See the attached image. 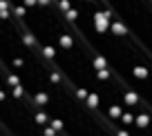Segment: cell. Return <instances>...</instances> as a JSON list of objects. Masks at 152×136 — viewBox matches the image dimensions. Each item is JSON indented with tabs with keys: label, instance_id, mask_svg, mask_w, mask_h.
I'll list each match as a JSON object with an SVG mask.
<instances>
[{
	"label": "cell",
	"instance_id": "25",
	"mask_svg": "<svg viewBox=\"0 0 152 136\" xmlns=\"http://www.w3.org/2000/svg\"><path fill=\"white\" fill-rule=\"evenodd\" d=\"M11 65H14L16 69H23V67H25V60H23V58H14V63H11Z\"/></svg>",
	"mask_w": 152,
	"mask_h": 136
},
{
	"label": "cell",
	"instance_id": "24",
	"mask_svg": "<svg viewBox=\"0 0 152 136\" xmlns=\"http://www.w3.org/2000/svg\"><path fill=\"white\" fill-rule=\"evenodd\" d=\"M49 80H52L54 85H61V74H58V71H52V74H49Z\"/></svg>",
	"mask_w": 152,
	"mask_h": 136
},
{
	"label": "cell",
	"instance_id": "11",
	"mask_svg": "<svg viewBox=\"0 0 152 136\" xmlns=\"http://www.w3.org/2000/svg\"><path fill=\"white\" fill-rule=\"evenodd\" d=\"M34 103H36V105H38V107H45V105H47V103H49V96H47V94H45V92H38V94H36V96H34Z\"/></svg>",
	"mask_w": 152,
	"mask_h": 136
},
{
	"label": "cell",
	"instance_id": "10",
	"mask_svg": "<svg viewBox=\"0 0 152 136\" xmlns=\"http://www.w3.org/2000/svg\"><path fill=\"white\" fill-rule=\"evenodd\" d=\"M96 71V80H101V83H105V80L112 78V71L107 69V67H103V69H94Z\"/></svg>",
	"mask_w": 152,
	"mask_h": 136
},
{
	"label": "cell",
	"instance_id": "23",
	"mask_svg": "<svg viewBox=\"0 0 152 136\" xmlns=\"http://www.w3.org/2000/svg\"><path fill=\"white\" fill-rule=\"evenodd\" d=\"M52 127H54V129H56V132H61L63 127H65V123H63L61 118H52Z\"/></svg>",
	"mask_w": 152,
	"mask_h": 136
},
{
	"label": "cell",
	"instance_id": "30",
	"mask_svg": "<svg viewBox=\"0 0 152 136\" xmlns=\"http://www.w3.org/2000/svg\"><path fill=\"white\" fill-rule=\"evenodd\" d=\"M85 2H96V0H85Z\"/></svg>",
	"mask_w": 152,
	"mask_h": 136
},
{
	"label": "cell",
	"instance_id": "27",
	"mask_svg": "<svg viewBox=\"0 0 152 136\" xmlns=\"http://www.w3.org/2000/svg\"><path fill=\"white\" fill-rule=\"evenodd\" d=\"M43 134H45V136H56V129L49 125V127H45V129H43Z\"/></svg>",
	"mask_w": 152,
	"mask_h": 136
},
{
	"label": "cell",
	"instance_id": "18",
	"mask_svg": "<svg viewBox=\"0 0 152 136\" xmlns=\"http://www.w3.org/2000/svg\"><path fill=\"white\" fill-rule=\"evenodd\" d=\"M87 94H90V92H87L85 87H76V89H74V96H76L78 100H87Z\"/></svg>",
	"mask_w": 152,
	"mask_h": 136
},
{
	"label": "cell",
	"instance_id": "13",
	"mask_svg": "<svg viewBox=\"0 0 152 136\" xmlns=\"http://www.w3.org/2000/svg\"><path fill=\"white\" fill-rule=\"evenodd\" d=\"M134 118H137V116H134L132 112H123V114H121V118H119V121L123 123L125 127H128V125H134Z\"/></svg>",
	"mask_w": 152,
	"mask_h": 136
},
{
	"label": "cell",
	"instance_id": "8",
	"mask_svg": "<svg viewBox=\"0 0 152 136\" xmlns=\"http://www.w3.org/2000/svg\"><path fill=\"white\" fill-rule=\"evenodd\" d=\"M121 114H123V109H121L116 103H112V105L107 107V116L112 118V121H119V118H121Z\"/></svg>",
	"mask_w": 152,
	"mask_h": 136
},
{
	"label": "cell",
	"instance_id": "1",
	"mask_svg": "<svg viewBox=\"0 0 152 136\" xmlns=\"http://www.w3.org/2000/svg\"><path fill=\"white\" fill-rule=\"evenodd\" d=\"M112 18H114L112 9H101V11H94V14H92V23H94V29H96L99 33H105V31H110V25H112Z\"/></svg>",
	"mask_w": 152,
	"mask_h": 136
},
{
	"label": "cell",
	"instance_id": "16",
	"mask_svg": "<svg viewBox=\"0 0 152 136\" xmlns=\"http://www.w3.org/2000/svg\"><path fill=\"white\" fill-rule=\"evenodd\" d=\"M20 40H23L25 47H36V40H34L31 33H23V36H20Z\"/></svg>",
	"mask_w": 152,
	"mask_h": 136
},
{
	"label": "cell",
	"instance_id": "4",
	"mask_svg": "<svg viewBox=\"0 0 152 136\" xmlns=\"http://www.w3.org/2000/svg\"><path fill=\"white\" fill-rule=\"evenodd\" d=\"M134 125H137L139 129H148V127H150V114H139V116L134 118Z\"/></svg>",
	"mask_w": 152,
	"mask_h": 136
},
{
	"label": "cell",
	"instance_id": "19",
	"mask_svg": "<svg viewBox=\"0 0 152 136\" xmlns=\"http://www.w3.org/2000/svg\"><path fill=\"white\" fill-rule=\"evenodd\" d=\"M16 85H20V78L16 74H7V87H16Z\"/></svg>",
	"mask_w": 152,
	"mask_h": 136
},
{
	"label": "cell",
	"instance_id": "7",
	"mask_svg": "<svg viewBox=\"0 0 152 136\" xmlns=\"http://www.w3.org/2000/svg\"><path fill=\"white\" fill-rule=\"evenodd\" d=\"M123 103L130 105V107H137V105H139V94H137V92H125Z\"/></svg>",
	"mask_w": 152,
	"mask_h": 136
},
{
	"label": "cell",
	"instance_id": "17",
	"mask_svg": "<svg viewBox=\"0 0 152 136\" xmlns=\"http://www.w3.org/2000/svg\"><path fill=\"white\" fill-rule=\"evenodd\" d=\"M34 121H36V125H40V127H43V125H45V123H47V121H49V116H47V114H45V112H43V109H40V112H38V114H36V116H34Z\"/></svg>",
	"mask_w": 152,
	"mask_h": 136
},
{
	"label": "cell",
	"instance_id": "22",
	"mask_svg": "<svg viewBox=\"0 0 152 136\" xmlns=\"http://www.w3.org/2000/svg\"><path fill=\"white\" fill-rule=\"evenodd\" d=\"M11 89H14V98H23L25 96V87L23 85H16V87H11Z\"/></svg>",
	"mask_w": 152,
	"mask_h": 136
},
{
	"label": "cell",
	"instance_id": "12",
	"mask_svg": "<svg viewBox=\"0 0 152 136\" xmlns=\"http://www.w3.org/2000/svg\"><path fill=\"white\" fill-rule=\"evenodd\" d=\"M63 16H65V20H69V23H76V20H78V16H81V11L72 7V9H67Z\"/></svg>",
	"mask_w": 152,
	"mask_h": 136
},
{
	"label": "cell",
	"instance_id": "20",
	"mask_svg": "<svg viewBox=\"0 0 152 136\" xmlns=\"http://www.w3.org/2000/svg\"><path fill=\"white\" fill-rule=\"evenodd\" d=\"M11 11H14L18 18H25V14H27V7H25V5H14V9H11Z\"/></svg>",
	"mask_w": 152,
	"mask_h": 136
},
{
	"label": "cell",
	"instance_id": "6",
	"mask_svg": "<svg viewBox=\"0 0 152 136\" xmlns=\"http://www.w3.org/2000/svg\"><path fill=\"white\" fill-rule=\"evenodd\" d=\"M58 45H61L63 49H72L74 47V38H72L69 33H61V36H58Z\"/></svg>",
	"mask_w": 152,
	"mask_h": 136
},
{
	"label": "cell",
	"instance_id": "3",
	"mask_svg": "<svg viewBox=\"0 0 152 136\" xmlns=\"http://www.w3.org/2000/svg\"><path fill=\"white\" fill-rule=\"evenodd\" d=\"M132 76L137 80H148L150 78V69L145 65H132Z\"/></svg>",
	"mask_w": 152,
	"mask_h": 136
},
{
	"label": "cell",
	"instance_id": "9",
	"mask_svg": "<svg viewBox=\"0 0 152 136\" xmlns=\"http://www.w3.org/2000/svg\"><path fill=\"white\" fill-rule=\"evenodd\" d=\"M85 105H87L90 109H96V107L101 105V96H99V94H87V100H85Z\"/></svg>",
	"mask_w": 152,
	"mask_h": 136
},
{
	"label": "cell",
	"instance_id": "15",
	"mask_svg": "<svg viewBox=\"0 0 152 136\" xmlns=\"http://www.w3.org/2000/svg\"><path fill=\"white\" fill-rule=\"evenodd\" d=\"M43 56L47 58V60H54V56H56V49H54L52 45H43Z\"/></svg>",
	"mask_w": 152,
	"mask_h": 136
},
{
	"label": "cell",
	"instance_id": "21",
	"mask_svg": "<svg viewBox=\"0 0 152 136\" xmlns=\"http://www.w3.org/2000/svg\"><path fill=\"white\" fill-rule=\"evenodd\" d=\"M56 2H58V11H63V14H65L67 9H72L69 0H56Z\"/></svg>",
	"mask_w": 152,
	"mask_h": 136
},
{
	"label": "cell",
	"instance_id": "2",
	"mask_svg": "<svg viewBox=\"0 0 152 136\" xmlns=\"http://www.w3.org/2000/svg\"><path fill=\"white\" fill-rule=\"evenodd\" d=\"M110 31H112L114 36H128V33H130V29L125 27V25L121 23V20H114V18H112V25H110Z\"/></svg>",
	"mask_w": 152,
	"mask_h": 136
},
{
	"label": "cell",
	"instance_id": "28",
	"mask_svg": "<svg viewBox=\"0 0 152 136\" xmlns=\"http://www.w3.org/2000/svg\"><path fill=\"white\" fill-rule=\"evenodd\" d=\"M116 136H128V129H125V127H121V129H116Z\"/></svg>",
	"mask_w": 152,
	"mask_h": 136
},
{
	"label": "cell",
	"instance_id": "29",
	"mask_svg": "<svg viewBox=\"0 0 152 136\" xmlns=\"http://www.w3.org/2000/svg\"><path fill=\"white\" fill-rule=\"evenodd\" d=\"M2 100H7V94L2 92V89H0V103H2Z\"/></svg>",
	"mask_w": 152,
	"mask_h": 136
},
{
	"label": "cell",
	"instance_id": "26",
	"mask_svg": "<svg viewBox=\"0 0 152 136\" xmlns=\"http://www.w3.org/2000/svg\"><path fill=\"white\" fill-rule=\"evenodd\" d=\"M23 5L27 7V9H34V7L38 5V0H23Z\"/></svg>",
	"mask_w": 152,
	"mask_h": 136
},
{
	"label": "cell",
	"instance_id": "5",
	"mask_svg": "<svg viewBox=\"0 0 152 136\" xmlns=\"http://www.w3.org/2000/svg\"><path fill=\"white\" fill-rule=\"evenodd\" d=\"M9 14H11V2L0 0V20H9Z\"/></svg>",
	"mask_w": 152,
	"mask_h": 136
},
{
	"label": "cell",
	"instance_id": "14",
	"mask_svg": "<svg viewBox=\"0 0 152 136\" xmlns=\"http://www.w3.org/2000/svg\"><path fill=\"white\" fill-rule=\"evenodd\" d=\"M92 65H94V69H103V67H110V65H107V60H105V56H94Z\"/></svg>",
	"mask_w": 152,
	"mask_h": 136
}]
</instances>
